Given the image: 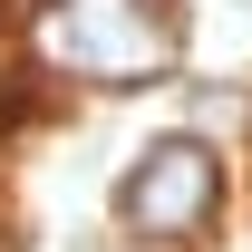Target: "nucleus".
<instances>
[{"label":"nucleus","instance_id":"f257e3e1","mask_svg":"<svg viewBox=\"0 0 252 252\" xmlns=\"http://www.w3.org/2000/svg\"><path fill=\"white\" fill-rule=\"evenodd\" d=\"M30 49L68 88H146L175 68L185 20H175V0H39Z\"/></svg>","mask_w":252,"mask_h":252},{"label":"nucleus","instance_id":"f03ea898","mask_svg":"<svg viewBox=\"0 0 252 252\" xmlns=\"http://www.w3.org/2000/svg\"><path fill=\"white\" fill-rule=\"evenodd\" d=\"M223 204V165L194 146V136H165V146H146L136 156V175L117 185V214L146 233V243H194L204 223H214Z\"/></svg>","mask_w":252,"mask_h":252}]
</instances>
